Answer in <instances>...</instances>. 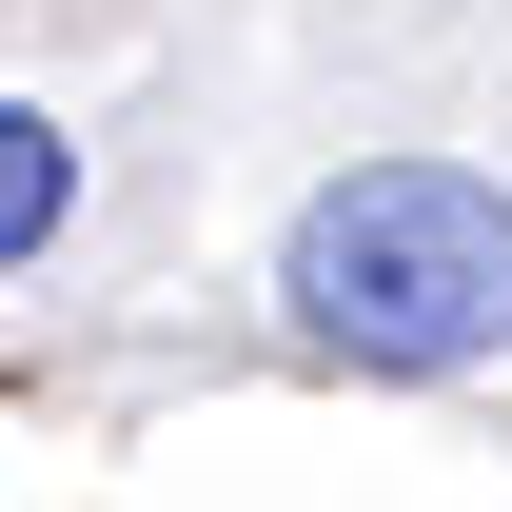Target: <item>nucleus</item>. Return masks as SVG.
I'll return each mask as SVG.
<instances>
[{"label": "nucleus", "mask_w": 512, "mask_h": 512, "mask_svg": "<svg viewBox=\"0 0 512 512\" xmlns=\"http://www.w3.org/2000/svg\"><path fill=\"white\" fill-rule=\"evenodd\" d=\"M60 197H79V158L20 119V99H0V256H40V237H60Z\"/></svg>", "instance_id": "obj_2"}, {"label": "nucleus", "mask_w": 512, "mask_h": 512, "mask_svg": "<svg viewBox=\"0 0 512 512\" xmlns=\"http://www.w3.org/2000/svg\"><path fill=\"white\" fill-rule=\"evenodd\" d=\"M296 335L355 375H453L512 335V197L453 158H375L296 217Z\"/></svg>", "instance_id": "obj_1"}]
</instances>
